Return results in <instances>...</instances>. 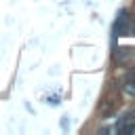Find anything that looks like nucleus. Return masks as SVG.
<instances>
[{
	"label": "nucleus",
	"instance_id": "obj_1",
	"mask_svg": "<svg viewBox=\"0 0 135 135\" xmlns=\"http://www.w3.org/2000/svg\"><path fill=\"white\" fill-rule=\"evenodd\" d=\"M122 91H124L129 97H135V70H131L129 76H124V80H122Z\"/></svg>",
	"mask_w": 135,
	"mask_h": 135
}]
</instances>
